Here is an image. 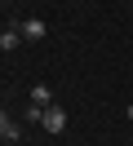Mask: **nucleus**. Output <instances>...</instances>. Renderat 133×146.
I'll return each instance as SVG.
<instances>
[{
    "label": "nucleus",
    "mask_w": 133,
    "mask_h": 146,
    "mask_svg": "<svg viewBox=\"0 0 133 146\" xmlns=\"http://www.w3.org/2000/svg\"><path fill=\"white\" fill-rule=\"evenodd\" d=\"M40 124H44V133H53V137H58V133H67V111L53 102V106L44 111V119H40Z\"/></svg>",
    "instance_id": "nucleus-1"
},
{
    "label": "nucleus",
    "mask_w": 133,
    "mask_h": 146,
    "mask_svg": "<svg viewBox=\"0 0 133 146\" xmlns=\"http://www.w3.org/2000/svg\"><path fill=\"white\" fill-rule=\"evenodd\" d=\"M22 137V128H18V119L9 115V111H0V142H18Z\"/></svg>",
    "instance_id": "nucleus-2"
},
{
    "label": "nucleus",
    "mask_w": 133,
    "mask_h": 146,
    "mask_svg": "<svg viewBox=\"0 0 133 146\" xmlns=\"http://www.w3.org/2000/svg\"><path fill=\"white\" fill-rule=\"evenodd\" d=\"M18 31H22V40H44V36H49V27H44V18H27V22H22Z\"/></svg>",
    "instance_id": "nucleus-3"
},
{
    "label": "nucleus",
    "mask_w": 133,
    "mask_h": 146,
    "mask_svg": "<svg viewBox=\"0 0 133 146\" xmlns=\"http://www.w3.org/2000/svg\"><path fill=\"white\" fill-rule=\"evenodd\" d=\"M31 106H53V89L49 84H31Z\"/></svg>",
    "instance_id": "nucleus-4"
},
{
    "label": "nucleus",
    "mask_w": 133,
    "mask_h": 146,
    "mask_svg": "<svg viewBox=\"0 0 133 146\" xmlns=\"http://www.w3.org/2000/svg\"><path fill=\"white\" fill-rule=\"evenodd\" d=\"M18 44H22V31H18V27H5V31H0V49H18Z\"/></svg>",
    "instance_id": "nucleus-5"
},
{
    "label": "nucleus",
    "mask_w": 133,
    "mask_h": 146,
    "mask_svg": "<svg viewBox=\"0 0 133 146\" xmlns=\"http://www.w3.org/2000/svg\"><path fill=\"white\" fill-rule=\"evenodd\" d=\"M44 111H49V106H27V111H22V119H27V124H40Z\"/></svg>",
    "instance_id": "nucleus-6"
},
{
    "label": "nucleus",
    "mask_w": 133,
    "mask_h": 146,
    "mask_svg": "<svg viewBox=\"0 0 133 146\" xmlns=\"http://www.w3.org/2000/svg\"><path fill=\"white\" fill-rule=\"evenodd\" d=\"M124 115H129V119H133V102H129V111H124Z\"/></svg>",
    "instance_id": "nucleus-7"
}]
</instances>
